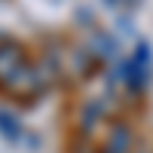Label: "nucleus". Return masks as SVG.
<instances>
[{
	"label": "nucleus",
	"mask_w": 153,
	"mask_h": 153,
	"mask_svg": "<svg viewBox=\"0 0 153 153\" xmlns=\"http://www.w3.org/2000/svg\"><path fill=\"white\" fill-rule=\"evenodd\" d=\"M147 76H150V46L141 43L135 49V58L126 65V80H129V86L138 92V89L147 83Z\"/></svg>",
	"instance_id": "obj_1"
},
{
	"label": "nucleus",
	"mask_w": 153,
	"mask_h": 153,
	"mask_svg": "<svg viewBox=\"0 0 153 153\" xmlns=\"http://www.w3.org/2000/svg\"><path fill=\"white\" fill-rule=\"evenodd\" d=\"M0 129H3V132H9L12 138L19 135V126H16V120H9L6 113H0Z\"/></svg>",
	"instance_id": "obj_2"
}]
</instances>
